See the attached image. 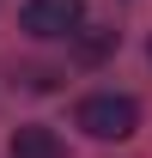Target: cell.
Here are the masks:
<instances>
[{
	"label": "cell",
	"instance_id": "277c9868",
	"mask_svg": "<svg viewBox=\"0 0 152 158\" xmlns=\"http://www.w3.org/2000/svg\"><path fill=\"white\" fill-rule=\"evenodd\" d=\"M91 31H97V24H91ZM110 43H116V31H97V37H85V43H79V55H85V61H97V55H110Z\"/></svg>",
	"mask_w": 152,
	"mask_h": 158
},
{
	"label": "cell",
	"instance_id": "3957f363",
	"mask_svg": "<svg viewBox=\"0 0 152 158\" xmlns=\"http://www.w3.org/2000/svg\"><path fill=\"white\" fill-rule=\"evenodd\" d=\"M6 152H12V158H67V146H61V134H55V128H37V122H24L19 134L6 140Z\"/></svg>",
	"mask_w": 152,
	"mask_h": 158
},
{
	"label": "cell",
	"instance_id": "5b68a950",
	"mask_svg": "<svg viewBox=\"0 0 152 158\" xmlns=\"http://www.w3.org/2000/svg\"><path fill=\"white\" fill-rule=\"evenodd\" d=\"M146 55H152V49H146Z\"/></svg>",
	"mask_w": 152,
	"mask_h": 158
},
{
	"label": "cell",
	"instance_id": "7a4b0ae2",
	"mask_svg": "<svg viewBox=\"0 0 152 158\" xmlns=\"http://www.w3.org/2000/svg\"><path fill=\"white\" fill-rule=\"evenodd\" d=\"M79 24H85V6H79V0H24V31L43 37V43L73 37Z\"/></svg>",
	"mask_w": 152,
	"mask_h": 158
},
{
	"label": "cell",
	"instance_id": "6da1fadb",
	"mask_svg": "<svg viewBox=\"0 0 152 158\" xmlns=\"http://www.w3.org/2000/svg\"><path fill=\"white\" fill-rule=\"evenodd\" d=\"M79 128L91 140H128L140 128V103L134 98H116V91H97V98L79 103Z\"/></svg>",
	"mask_w": 152,
	"mask_h": 158
}]
</instances>
